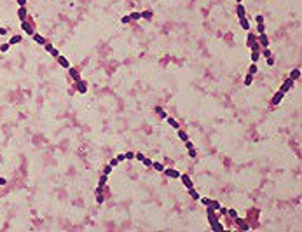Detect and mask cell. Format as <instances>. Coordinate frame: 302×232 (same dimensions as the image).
<instances>
[{
  "mask_svg": "<svg viewBox=\"0 0 302 232\" xmlns=\"http://www.w3.org/2000/svg\"><path fill=\"white\" fill-rule=\"evenodd\" d=\"M164 173H166V176H169V178H173V180H178V178H180V173H178L176 169H171V168H168V169L164 168Z\"/></svg>",
  "mask_w": 302,
  "mask_h": 232,
  "instance_id": "8992f818",
  "label": "cell"
},
{
  "mask_svg": "<svg viewBox=\"0 0 302 232\" xmlns=\"http://www.w3.org/2000/svg\"><path fill=\"white\" fill-rule=\"evenodd\" d=\"M21 28H23V31H26L28 35H33V33H35V31H33V28L30 26L26 21H21Z\"/></svg>",
  "mask_w": 302,
  "mask_h": 232,
  "instance_id": "ba28073f",
  "label": "cell"
},
{
  "mask_svg": "<svg viewBox=\"0 0 302 232\" xmlns=\"http://www.w3.org/2000/svg\"><path fill=\"white\" fill-rule=\"evenodd\" d=\"M250 49H252V51H258V52H260V44H258V42H253V44H250Z\"/></svg>",
  "mask_w": 302,
  "mask_h": 232,
  "instance_id": "1f68e13d",
  "label": "cell"
},
{
  "mask_svg": "<svg viewBox=\"0 0 302 232\" xmlns=\"http://www.w3.org/2000/svg\"><path fill=\"white\" fill-rule=\"evenodd\" d=\"M206 216H208V220H210V225H211V227L218 222V216L215 215V209H211L210 206H208V209H206Z\"/></svg>",
  "mask_w": 302,
  "mask_h": 232,
  "instance_id": "6da1fadb",
  "label": "cell"
},
{
  "mask_svg": "<svg viewBox=\"0 0 302 232\" xmlns=\"http://www.w3.org/2000/svg\"><path fill=\"white\" fill-rule=\"evenodd\" d=\"M115 159L119 161V162H122V161H126V155H124V154H119V155L115 157Z\"/></svg>",
  "mask_w": 302,
  "mask_h": 232,
  "instance_id": "f35d334b",
  "label": "cell"
},
{
  "mask_svg": "<svg viewBox=\"0 0 302 232\" xmlns=\"http://www.w3.org/2000/svg\"><path fill=\"white\" fill-rule=\"evenodd\" d=\"M121 21H122V23H124V25H127V23H129V21H131V18H129V16H124V18H122V19H121Z\"/></svg>",
  "mask_w": 302,
  "mask_h": 232,
  "instance_id": "bcb514c9",
  "label": "cell"
},
{
  "mask_svg": "<svg viewBox=\"0 0 302 232\" xmlns=\"http://www.w3.org/2000/svg\"><path fill=\"white\" fill-rule=\"evenodd\" d=\"M299 77H300V70H299V68H295V70L290 72V79H292V80H297Z\"/></svg>",
  "mask_w": 302,
  "mask_h": 232,
  "instance_id": "2e32d148",
  "label": "cell"
},
{
  "mask_svg": "<svg viewBox=\"0 0 302 232\" xmlns=\"http://www.w3.org/2000/svg\"><path fill=\"white\" fill-rule=\"evenodd\" d=\"M236 2H238V4H241V2H243V0H236Z\"/></svg>",
  "mask_w": 302,
  "mask_h": 232,
  "instance_id": "6f0895ef",
  "label": "cell"
},
{
  "mask_svg": "<svg viewBox=\"0 0 302 232\" xmlns=\"http://www.w3.org/2000/svg\"><path fill=\"white\" fill-rule=\"evenodd\" d=\"M107 180H108V174H101L100 176V182H98V189H96V194H101V189L105 187V183H107Z\"/></svg>",
  "mask_w": 302,
  "mask_h": 232,
  "instance_id": "3957f363",
  "label": "cell"
},
{
  "mask_svg": "<svg viewBox=\"0 0 302 232\" xmlns=\"http://www.w3.org/2000/svg\"><path fill=\"white\" fill-rule=\"evenodd\" d=\"M180 180H182V183L185 185L187 189L194 187V183H192V180H190V176H189V174H185V173H184V174H180Z\"/></svg>",
  "mask_w": 302,
  "mask_h": 232,
  "instance_id": "277c9868",
  "label": "cell"
},
{
  "mask_svg": "<svg viewBox=\"0 0 302 232\" xmlns=\"http://www.w3.org/2000/svg\"><path fill=\"white\" fill-rule=\"evenodd\" d=\"M5 183H7V180H5V178H0V185H5Z\"/></svg>",
  "mask_w": 302,
  "mask_h": 232,
  "instance_id": "11a10c76",
  "label": "cell"
},
{
  "mask_svg": "<svg viewBox=\"0 0 302 232\" xmlns=\"http://www.w3.org/2000/svg\"><path fill=\"white\" fill-rule=\"evenodd\" d=\"M267 65H274V59L273 58H267Z\"/></svg>",
  "mask_w": 302,
  "mask_h": 232,
  "instance_id": "db71d44e",
  "label": "cell"
},
{
  "mask_svg": "<svg viewBox=\"0 0 302 232\" xmlns=\"http://www.w3.org/2000/svg\"><path fill=\"white\" fill-rule=\"evenodd\" d=\"M239 25H241V28H243V30L250 31V21L246 19V18H241V19H239Z\"/></svg>",
  "mask_w": 302,
  "mask_h": 232,
  "instance_id": "7c38bea8",
  "label": "cell"
},
{
  "mask_svg": "<svg viewBox=\"0 0 302 232\" xmlns=\"http://www.w3.org/2000/svg\"><path fill=\"white\" fill-rule=\"evenodd\" d=\"M260 56H264V58H271V51H269V47H264V51H262Z\"/></svg>",
  "mask_w": 302,
  "mask_h": 232,
  "instance_id": "d6a6232c",
  "label": "cell"
},
{
  "mask_svg": "<svg viewBox=\"0 0 302 232\" xmlns=\"http://www.w3.org/2000/svg\"><path fill=\"white\" fill-rule=\"evenodd\" d=\"M236 14H238V18L241 19V18H244V14H246V9H244L241 4H238V7H236Z\"/></svg>",
  "mask_w": 302,
  "mask_h": 232,
  "instance_id": "30bf717a",
  "label": "cell"
},
{
  "mask_svg": "<svg viewBox=\"0 0 302 232\" xmlns=\"http://www.w3.org/2000/svg\"><path fill=\"white\" fill-rule=\"evenodd\" d=\"M253 42H257V35H253L252 31H248V46L253 44Z\"/></svg>",
  "mask_w": 302,
  "mask_h": 232,
  "instance_id": "4316f807",
  "label": "cell"
},
{
  "mask_svg": "<svg viewBox=\"0 0 302 232\" xmlns=\"http://www.w3.org/2000/svg\"><path fill=\"white\" fill-rule=\"evenodd\" d=\"M18 16H19L21 21H26V7H25V5H23V7H19V10H18Z\"/></svg>",
  "mask_w": 302,
  "mask_h": 232,
  "instance_id": "9a60e30c",
  "label": "cell"
},
{
  "mask_svg": "<svg viewBox=\"0 0 302 232\" xmlns=\"http://www.w3.org/2000/svg\"><path fill=\"white\" fill-rule=\"evenodd\" d=\"M126 159H135V152H126Z\"/></svg>",
  "mask_w": 302,
  "mask_h": 232,
  "instance_id": "ee69618b",
  "label": "cell"
},
{
  "mask_svg": "<svg viewBox=\"0 0 302 232\" xmlns=\"http://www.w3.org/2000/svg\"><path fill=\"white\" fill-rule=\"evenodd\" d=\"M227 215H229L231 218H236V216H238V211H236V209H227Z\"/></svg>",
  "mask_w": 302,
  "mask_h": 232,
  "instance_id": "836d02e7",
  "label": "cell"
},
{
  "mask_svg": "<svg viewBox=\"0 0 302 232\" xmlns=\"http://www.w3.org/2000/svg\"><path fill=\"white\" fill-rule=\"evenodd\" d=\"M77 91H79V93H86V91H88V86H86V82H82V80H77Z\"/></svg>",
  "mask_w": 302,
  "mask_h": 232,
  "instance_id": "5bb4252c",
  "label": "cell"
},
{
  "mask_svg": "<svg viewBox=\"0 0 302 232\" xmlns=\"http://www.w3.org/2000/svg\"><path fill=\"white\" fill-rule=\"evenodd\" d=\"M31 37H33V40H35L37 44H40V46H46V39H44L42 35H39V33H33Z\"/></svg>",
  "mask_w": 302,
  "mask_h": 232,
  "instance_id": "8fae6325",
  "label": "cell"
},
{
  "mask_svg": "<svg viewBox=\"0 0 302 232\" xmlns=\"http://www.w3.org/2000/svg\"><path fill=\"white\" fill-rule=\"evenodd\" d=\"M176 131H178V138H180L182 141H187V140H189V135H187L185 131H182V129H176Z\"/></svg>",
  "mask_w": 302,
  "mask_h": 232,
  "instance_id": "ac0fdd59",
  "label": "cell"
},
{
  "mask_svg": "<svg viewBox=\"0 0 302 232\" xmlns=\"http://www.w3.org/2000/svg\"><path fill=\"white\" fill-rule=\"evenodd\" d=\"M18 42H21V35H14V37L9 40V46H14V44H18Z\"/></svg>",
  "mask_w": 302,
  "mask_h": 232,
  "instance_id": "484cf974",
  "label": "cell"
},
{
  "mask_svg": "<svg viewBox=\"0 0 302 232\" xmlns=\"http://www.w3.org/2000/svg\"><path fill=\"white\" fill-rule=\"evenodd\" d=\"M156 112H157V115L163 117V119H166V117H168V114L164 112V108H163V106H156Z\"/></svg>",
  "mask_w": 302,
  "mask_h": 232,
  "instance_id": "d6986e66",
  "label": "cell"
},
{
  "mask_svg": "<svg viewBox=\"0 0 302 232\" xmlns=\"http://www.w3.org/2000/svg\"><path fill=\"white\" fill-rule=\"evenodd\" d=\"M258 59H260V52H258V51H252V61L257 63Z\"/></svg>",
  "mask_w": 302,
  "mask_h": 232,
  "instance_id": "cb8c5ba5",
  "label": "cell"
},
{
  "mask_svg": "<svg viewBox=\"0 0 302 232\" xmlns=\"http://www.w3.org/2000/svg\"><path fill=\"white\" fill-rule=\"evenodd\" d=\"M103 173H105V174H110V173H112V166L108 164V166H107V168H105V169H103Z\"/></svg>",
  "mask_w": 302,
  "mask_h": 232,
  "instance_id": "7bdbcfd3",
  "label": "cell"
},
{
  "mask_svg": "<svg viewBox=\"0 0 302 232\" xmlns=\"http://www.w3.org/2000/svg\"><path fill=\"white\" fill-rule=\"evenodd\" d=\"M257 72H258V67H257L255 63H252V65H250V68H248V73H252V75H255Z\"/></svg>",
  "mask_w": 302,
  "mask_h": 232,
  "instance_id": "d4e9b609",
  "label": "cell"
},
{
  "mask_svg": "<svg viewBox=\"0 0 302 232\" xmlns=\"http://www.w3.org/2000/svg\"><path fill=\"white\" fill-rule=\"evenodd\" d=\"M210 208H211V209H215V211H218V209H220V203H218V201H215V199H211Z\"/></svg>",
  "mask_w": 302,
  "mask_h": 232,
  "instance_id": "7402d4cb",
  "label": "cell"
},
{
  "mask_svg": "<svg viewBox=\"0 0 302 232\" xmlns=\"http://www.w3.org/2000/svg\"><path fill=\"white\" fill-rule=\"evenodd\" d=\"M56 59H58V63H59V65H61L63 68H70V63H68V59H67V58H63V56H58Z\"/></svg>",
  "mask_w": 302,
  "mask_h": 232,
  "instance_id": "4fadbf2b",
  "label": "cell"
},
{
  "mask_svg": "<svg viewBox=\"0 0 302 232\" xmlns=\"http://www.w3.org/2000/svg\"><path fill=\"white\" fill-rule=\"evenodd\" d=\"M239 229H241V230H248V229H250V227H248V225H246V223H244V220H243V222L239 223Z\"/></svg>",
  "mask_w": 302,
  "mask_h": 232,
  "instance_id": "8d00e7d4",
  "label": "cell"
},
{
  "mask_svg": "<svg viewBox=\"0 0 302 232\" xmlns=\"http://www.w3.org/2000/svg\"><path fill=\"white\" fill-rule=\"evenodd\" d=\"M52 49H54V47H52V46H51V44H46V51H49V52H51V51H52Z\"/></svg>",
  "mask_w": 302,
  "mask_h": 232,
  "instance_id": "816d5d0a",
  "label": "cell"
},
{
  "mask_svg": "<svg viewBox=\"0 0 302 232\" xmlns=\"http://www.w3.org/2000/svg\"><path fill=\"white\" fill-rule=\"evenodd\" d=\"M257 42H258L262 47H269V39H267V35H265V33H260V35L257 37Z\"/></svg>",
  "mask_w": 302,
  "mask_h": 232,
  "instance_id": "5b68a950",
  "label": "cell"
},
{
  "mask_svg": "<svg viewBox=\"0 0 302 232\" xmlns=\"http://www.w3.org/2000/svg\"><path fill=\"white\" fill-rule=\"evenodd\" d=\"M185 148H187V150H189V148H194V143L187 140V141H185Z\"/></svg>",
  "mask_w": 302,
  "mask_h": 232,
  "instance_id": "ab89813d",
  "label": "cell"
},
{
  "mask_svg": "<svg viewBox=\"0 0 302 232\" xmlns=\"http://www.w3.org/2000/svg\"><path fill=\"white\" fill-rule=\"evenodd\" d=\"M18 4H19V7H23V5L26 4V0H18Z\"/></svg>",
  "mask_w": 302,
  "mask_h": 232,
  "instance_id": "f5cc1de1",
  "label": "cell"
},
{
  "mask_svg": "<svg viewBox=\"0 0 302 232\" xmlns=\"http://www.w3.org/2000/svg\"><path fill=\"white\" fill-rule=\"evenodd\" d=\"M189 157H192V159L196 157V148H189Z\"/></svg>",
  "mask_w": 302,
  "mask_h": 232,
  "instance_id": "60d3db41",
  "label": "cell"
},
{
  "mask_svg": "<svg viewBox=\"0 0 302 232\" xmlns=\"http://www.w3.org/2000/svg\"><path fill=\"white\" fill-rule=\"evenodd\" d=\"M96 203H98V204H101V203H103V195L96 194Z\"/></svg>",
  "mask_w": 302,
  "mask_h": 232,
  "instance_id": "f6af8a7d",
  "label": "cell"
},
{
  "mask_svg": "<svg viewBox=\"0 0 302 232\" xmlns=\"http://www.w3.org/2000/svg\"><path fill=\"white\" fill-rule=\"evenodd\" d=\"M166 120H168V124L173 127V129H180V124H178L176 119H173V117H166Z\"/></svg>",
  "mask_w": 302,
  "mask_h": 232,
  "instance_id": "9c48e42d",
  "label": "cell"
},
{
  "mask_svg": "<svg viewBox=\"0 0 302 232\" xmlns=\"http://www.w3.org/2000/svg\"><path fill=\"white\" fill-rule=\"evenodd\" d=\"M129 18H131V21H136V19L142 18V12H131V14H129Z\"/></svg>",
  "mask_w": 302,
  "mask_h": 232,
  "instance_id": "83f0119b",
  "label": "cell"
},
{
  "mask_svg": "<svg viewBox=\"0 0 302 232\" xmlns=\"http://www.w3.org/2000/svg\"><path fill=\"white\" fill-rule=\"evenodd\" d=\"M142 18H143V19H152V12H150V10H143V12H142Z\"/></svg>",
  "mask_w": 302,
  "mask_h": 232,
  "instance_id": "4dcf8cb0",
  "label": "cell"
},
{
  "mask_svg": "<svg viewBox=\"0 0 302 232\" xmlns=\"http://www.w3.org/2000/svg\"><path fill=\"white\" fill-rule=\"evenodd\" d=\"M117 164H119V161H117V159H112V161H110V166H112V168H115Z\"/></svg>",
  "mask_w": 302,
  "mask_h": 232,
  "instance_id": "c3c4849f",
  "label": "cell"
},
{
  "mask_svg": "<svg viewBox=\"0 0 302 232\" xmlns=\"http://www.w3.org/2000/svg\"><path fill=\"white\" fill-rule=\"evenodd\" d=\"M152 166H154L156 171H164V166L161 164V162H152Z\"/></svg>",
  "mask_w": 302,
  "mask_h": 232,
  "instance_id": "f546056e",
  "label": "cell"
},
{
  "mask_svg": "<svg viewBox=\"0 0 302 232\" xmlns=\"http://www.w3.org/2000/svg\"><path fill=\"white\" fill-rule=\"evenodd\" d=\"M5 31H7V30H5V28H0V35H4Z\"/></svg>",
  "mask_w": 302,
  "mask_h": 232,
  "instance_id": "9f6ffc18",
  "label": "cell"
},
{
  "mask_svg": "<svg viewBox=\"0 0 302 232\" xmlns=\"http://www.w3.org/2000/svg\"><path fill=\"white\" fill-rule=\"evenodd\" d=\"M293 84H295V80H292V79H286V80L283 82V86L279 87V91H281V93H286V91H290V89L293 87Z\"/></svg>",
  "mask_w": 302,
  "mask_h": 232,
  "instance_id": "7a4b0ae2",
  "label": "cell"
},
{
  "mask_svg": "<svg viewBox=\"0 0 302 232\" xmlns=\"http://www.w3.org/2000/svg\"><path fill=\"white\" fill-rule=\"evenodd\" d=\"M211 230H213V232H224V225H222L220 222H217L213 227H211Z\"/></svg>",
  "mask_w": 302,
  "mask_h": 232,
  "instance_id": "ffe728a7",
  "label": "cell"
},
{
  "mask_svg": "<svg viewBox=\"0 0 302 232\" xmlns=\"http://www.w3.org/2000/svg\"><path fill=\"white\" fill-rule=\"evenodd\" d=\"M283 96H285V93H281V91H278V93H276V94L273 96V100H271V103H273L274 106H276V105H279V103H281V100H283Z\"/></svg>",
  "mask_w": 302,
  "mask_h": 232,
  "instance_id": "52a82bcc",
  "label": "cell"
},
{
  "mask_svg": "<svg viewBox=\"0 0 302 232\" xmlns=\"http://www.w3.org/2000/svg\"><path fill=\"white\" fill-rule=\"evenodd\" d=\"M51 54H52V56H54V58H58V56H59V52H58V49H52V51H51Z\"/></svg>",
  "mask_w": 302,
  "mask_h": 232,
  "instance_id": "681fc988",
  "label": "cell"
},
{
  "mask_svg": "<svg viewBox=\"0 0 302 232\" xmlns=\"http://www.w3.org/2000/svg\"><path fill=\"white\" fill-rule=\"evenodd\" d=\"M218 213H220V215H227V209H225V208H222V206H220V209H218Z\"/></svg>",
  "mask_w": 302,
  "mask_h": 232,
  "instance_id": "f907efd6",
  "label": "cell"
},
{
  "mask_svg": "<svg viewBox=\"0 0 302 232\" xmlns=\"http://www.w3.org/2000/svg\"><path fill=\"white\" fill-rule=\"evenodd\" d=\"M189 195H190L192 199H196V201L199 199V194L196 192V189H194V187H190V189H189Z\"/></svg>",
  "mask_w": 302,
  "mask_h": 232,
  "instance_id": "44dd1931",
  "label": "cell"
},
{
  "mask_svg": "<svg viewBox=\"0 0 302 232\" xmlns=\"http://www.w3.org/2000/svg\"><path fill=\"white\" fill-rule=\"evenodd\" d=\"M7 49H9V44H4V46H0V51H2V52H5Z\"/></svg>",
  "mask_w": 302,
  "mask_h": 232,
  "instance_id": "7dc6e473",
  "label": "cell"
},
{
  "mask_svg": "<svg viewBox=\"0 0 302 232\" xmlns=\"http://www.w3.org/2000/svg\"><path fill=\"white\" fill-rule=\"evenodd\" d=\"M252 84H253V75L248 73V75L244 77V86H252Z\"/></svg>",
  "mask_w": 302,
  "mask_h": 232,
  "instance_id": "603a6c76",
  "label": "cell"
},
{
  "mask_svg": "<svg viewBox=\"0 0 302 232\" xmlns=\"http://www.w3.org/2000/svg\"><path fill=\"white\" fill-rule=\"evenodd\" d=\"M255 21H257V23H264V16L262 14H257V16H255Z\"/></svg>",
  "mask_w": 302,
  "mask_h": 232,
  "instance_id": "74e56055",
  "label": "cell"
},
{
  "mask_svg": "<svg viewBox=\"0 0 302 232\" xmlns=\"http://www.w3.org/2000/svg\"><path fill=\"white\" fill-rule=\"evenodd\" d=\"M68 70H70V75H72V79H73V80L77 82L79 79H80V75H79V72L75 70V68H68Z\"/></svg>",
  "mask_w": 302,
  "mask_h": 232,
  "instance_id": "e0dca14e",
  "label": "cell"
},
{
  "mask_svg": "<svg viewBox=\"0 0 302 232\" xmlns=\"http://www.w3.org/2000/svg\"><path fill=\"white\" fill-rule=\"evenodd\" d=\"M257 31L258 33H265V25L264 23H257Z\"/></svg>",
  "mask_w": 302,
  "mask_h": 232,
  "instance_id": "f1b7e54d",
  "label": "cell"
},
{
  "mask_svg": "<svg viewBox=\"0 0 302 232\" xmlns=\"http://www.w3.org/2000/svg\"><path fill=\"white\" fill-rule=\"evenodd\" d=\"M201 203L204 204V206H210V203H211V199H210V197H203V199H201Z\"/></svg>",
  "mask_w": 302,
  "mask_h": 232,
  "instance_id": "d590c367",
  "label": "cell"
},
{
  "mask_svg": "<svg viewBox=\"0 0 302 232\" xmlns=\"http://www.w3.org/2000/svg\"><path fill=\"white\" fill-rule=\"evenodd\" d=\"M135 159H138V161L142 162V161L145 159V155H143V154H140V152H135Z\"/></svg>",
  "mask_w": 302,
  "mask_h": 232,
  "instance_id": "e575fe53",
  "label": "cell"
},
{
  "mask_svg": "<svg viewBox=\"0 0 302 232\" xmlns=\"http://www.w3.org/2000/svg\"><path fill=\"white\" fill-rule=\"evenodd\" d=\"M142 162H143V164H145V166H148V168L152 166V161H150V159H147V157H145V159H143V161H142Z\"/></svg>",
  "mask_w": 302,
  "mask_h": 232,
  "instance_id": "b9f144b4",
  "label": "cell"
}]
</instances>
